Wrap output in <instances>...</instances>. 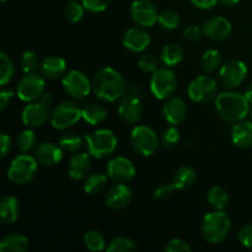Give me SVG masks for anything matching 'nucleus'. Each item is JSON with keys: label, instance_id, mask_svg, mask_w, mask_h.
Instances as JSON below:
<instances>
[{"label": "nucleus", "instance_id": "1", "mask_svg": "<svg viewBox=\"0 0 252 252\" xmlns=\"http://www.w3.org/2000/svg\"><path fill=\"white\" fill-rule=\"evenodd\" d=\"M93 90L100 100L113 102L126 95L128 86L123 76L116 69L106 66L94 76Z\"/></svg>", "mask_w": 252, "mask_h": 252}, {"label": "nucleus", "instance_id": "2", "mask_svg": "<svg viewBox=\"0 0 252 252\" xmlns=\"http://www.w3.org/2000/svg\"><path fill=\"white\" fill-rule=\"evenodd\" d=\"M250 105L245 95L226 91L219 94L216 97V110L224 121L236 123L245 120L250 113Z\"/></svg>", "mask_w": 252, "mask_h": 252}, {"label": "nucleus", "instance_id": "3", "mask_svg": "<svg viewBox=\"0 0 252 252\" xmlns=\"http://www.w3.org/2000/svg\"><path fill=\"white\" fill-rule=\"evenodd\" d=\"M231 221L228 214L223 211H214L206 214L201 224L203 238L211 244H219L228 236Z\"/></svg>", "mask_w": 252, "mask_h": 252}, {"label": "nucleus", "instance_id": "4", "mask_svg": "<svg viewBox=\"0 0 252 252\" xmlns=\"http://www.w3.org/2000/svg\"><path fill=\"white\" fill-rule=\"evenodd\" d=\"M89 154L96 159H105L117 149L118 140L110 129H98L93 134H85Z\"/></svg>", "mask_w": 252, "mask_h": 252}, {"label": "nucleus", "instance_id": "5", "mask_svg": "<svg viewBox=\"0 0 252 252\" xmlns=\"http://www.w3.org/2000/svg\"><path fill=\"white\" fill-rule=\"evenodd\" d=\"M38 161L34 157L21 154L11 161L7 170V179L15 185H26L36 177Z\"/></svg>", "mask_w": 252, "mask_h": 252}, {"label": "nucleus", "instance_id": "6", "mask_svg": "<svg viewBox=\"0 0 252 252\" xmlns=\"http://www.w3.org/2000/svg\"><path fill=\"white\" fill-rule=\"evenodd\" d=\"M80 118H83V108L74 101H63L51 113V125L56 129L64 130L73 127Z\"/></svg>", "mask_w": 252, "mask_h": 252}, {"label": "nucleus", "instance_id": "7", "mask_svg": "<svg viewBox=\"0 0 252 252\" xmlns=\"http://www.w3.org/2000/svg\"><path fill=\"white\" fill-rule=\"evenodd\" d=\"M130 144L143 157H152L159 149L158 134L147 126H137L130 133Z\"/></svg>", "mask_w": 252, "mask_h": 252}, {"label": "nucleus", "instance_id": "8", "mask_svg": "<svg viewBox=\"0 0 252 252\" xmlns=\"http://www.w3.org/2000/svg\"><path fill=\"white\" fill-rule=\"evenodd\" d=\"M177 89V78L169 68H159L153 73L150 79V90L159 100L172 97Z\"/></svg>", "mask_w": 252, "mask_h": 252}, {"label": "nucleus", "instance_id": "9", "mask_svg": "<svg viewBox=\"0 0 252 252\" xmlns=\"http://www.w3.org/2000/svg\"><path fill=\"white\" fill-rule=\"evenodd\" d=\"M46 81L43 75L36 73H26V75L20 79L16 88V95L25 102H33L39 100L44 94Z\"/></svg>", "mask_w": 252, "mask_h": 252}, {"label": "nucleus", "instance_id": "10", "mask_svg": "<svg viewBox=\"0 0 252 252\" xmlns=\"http://www.w3.org/2000/svg\"><path fill=\"white\" fill-rule=\"evenodd\" d=\"M218 83L209 75L197 76L189 86V96L193 102L207 103L217 97Z\"/></svg>", "mask_w": 252, "mask_h": 252}, {"label": "nucleus", "instance_id": "11", "mask_svg": "<svg viewBox=\"0 0 252 252\" xmlns=\"http://www.w3.org/2000/svg\"><path fill=\"white\" fill-rule=\"evenodd\" d=\"M63 88L74 98H85L93 90V83L90 79L80 70H70L63 76Z\"/></svg>", "mask_w": 252, "mask_h": 252}, {"label": "nucleus", "instance_id": "12", "mask_svg": "<svg viewBox=\"0 0 252 252\" xmlns=\"http://www.w3.org/2000/svg\"><path fill=\"white\" fill-rule=\"evenodd\" d=\"M248 76V66L241 61H230L221 65L219 70V80L228 89L240 86Z\"/></svg>", "mask_w": 252, "mask_h": 252}, {"label": "nucleus", "instance_id": "13", "mask_svg": "<svg viewBox=\"0 0 252 252\" xmlns=\"http://www.w3.org/2000/svg\"><path fill=\"white\" fill-rule=\"evenodd\" d=\"M130 16L142 27L154 26L159 20L157 6L150 0H135L130 6Z\"/></svg>", "mask_w": 252, "mask_h": 252}, {"label": "nucleus", "instance_id": "14", "mask_svg": "<svg viewBox=\"0 0 252 252\" xmlns=\"http://www.w3.org/2000/svg\"><path fill=\"white\" fill-rule=\"evenodd\" d=\"M107 176L117 184H126L135 176V166L128 158L117 157L108 161Z\"/></svg>", "mask_w": 252, "mask_h": 252}, {"label": "nucleus", "instance_id": "15", "mask_svg": "<svg viewBox=\"0 0 252 252\" xmlns=\"http://www.w3.org/2000/svg\"><path fill=\"white\" fill-rule=\"evenodd\" d=\"M118 115L125 122L137 123L142 118L143 105L138 94H128L121 97L118 103Z\"/></svg>", "mask_w": 252, "mask_h": 252}, {"label": "nucleus", "instance_id": "16", "mask_svg": "<svg viewBox=\"0 0 252 252\" xmlns=\"http://www.w3.org/2000/svg\"><path fill=\"white\" fill-rule=\"evenodd\" d=\"M48 118L49 105L41 100L30 102L22 111V122L30 128L41 127L48 121Z\"/></svg>", "mask_w": 252, "mask_h": 252}, {"label": "nucleus", "instance_id": "17", "mask_svg": "<svg viewBox=\"0 0 252 252\" xmlns=\"http://www.w3.org/2000/svg\"><path fill=\"white\" fill-rule=\"evenodd\" d=\"M132 198V189L125 184H117L108 189L105 197V202L108 208L113 209V211H121L129 206Z\"/></svg>", "mask_w": 252, "mask_h": 252}, {"label": "nucleus", "instance_id": "18", "mask_svg": "<svg viewBox=\"0 0 252 252\" xmlns=\"http://www.w3.org/2000/svg\"><path fill=\"white\" fill-rule=\"evenodd\" d=\"M63 152L61 145L52 142L41 143L34 149V158L38 164L43 166H56L63 159Z\"/></svg>", "mask_w": 252, "mask_h": 252}, {"label": "nucleus", "instance_id": "19", "mask_svg": "<svg viewBox=\"0 0 252 252\" xmlns=\"http://www.w3.org/2000/svg\"><path fill=\"white\" fill-rule=\"evenodd\" d=\"M122 43L130 52L139 53V52L145 51L150 46V43H152V37H150V34L144 29L132 27V29L127 30L125 32Z\"/></svg>", "mask_w": 252, "mask_h": 252}, {"label": "nucleus", "instance_id": "20", "mask_svg": "<svg viewBox=\"0 0 252 252\" xmlns=\"http://www.w3.org/2000/svg\"><path fill=\"white\" fill-rule=\"evenodd\" d=\"M203 34L213 41H223L231 33V24L223 16H213L203 24Z\"/></svg>", "mask_w": 252, "mask_h": 252}, {"label": "nucleus", "instance_id": "21", "mask_svg": "<svg viewBox=\"0 0 252 252\" xmlns=\"http://www.w3.org/2000/svg\"><path fill=\"white\" fill-rule=\"evenodd\" d=\"M162 115L165 120L172 126L180 125L186 118L187 106L180 97H170L162 107Z\"/></svg>", "mask_w": 252, "mask_h": 252}, {"label": "nucleus", "instance_id": "22", "mask_svg": "<svg viewBox=\"0 0 252 252\" xmlns=\"http://www.w3.org/2000/svg\"><path fill=\"white\" fill-rule=\"evenodd\" d=\"M231 140L234 144L243 149L252 147V121H240L234 123L231 128Z\"/></svg>", "mask_w": 252, "mask_h": 252}, {"label": "nucleus", "instance_id": "23", "mask_svg": "<svg viewBox=\"0 0 252 252\" xmlns=\"http://www.w3.org/2000/svg\"><path fill=\"white\" fill-rule=\"evenodd\" d=\"M91 155L86 153L74 154L69 160V176L73 180H81L86 176L91 167Z\"/></svg>", "mask_w": 252, "mask_h": 252}, {"label": "nucleus", "instance_id": "24", "mask_svg": "<svg viewBox=\"0 0 252 252\" xmlns=\"http://www.w3.org/2000/svg\"><path fill=\"white\" fill-rule=\"evenodd\" d=\"M66 63L62 57L49 56L41 64V73L44 78L59 79L65 75Z\"/></svg>", "mask_w": 252, "mask_h": 252}, {"label": "nucleus", "instance_id": "25", "mask_svg": "<svg viewBox=\"0 0 252 252\" xmlns=\"http://www.w3.org/2000/svg\"><path fill=\"white\" fill-rule=\"evenodd\" d=\"M20 204L16 197L5 196L0 202V220L5 225L14 224L19 219Z\"/></svg>", "mask_w": 252, "mask_h": 252}, {"label": "nucleus", "instance_id": "26", "mask_svg": "<svg viewBox=\"0 0 252 252\" xmlns=\"http://www.w3.org/2000/svg\"><path fill=\"white\" fill-rule=\"evenodd\" d=\"M30 249V240L22 234H10L0 241L1 252H25Z\"/></svg>", "mask_w": 252, "mask_h": 252}, {"label": "nucleus", "instance_id": "27", "mask_svg": "<svg viewBox=\"0 0 252 252\" xmlns=\"http://www.w3.org/2000/svg\"><path fill=\"white\" fill-rule=\"evenodd\" d=\"M197 181V174L191 166H181L176 170L174 177H172V184L177 191H184V189H191Z\"/></svg>", "mask_w": 252, "mask_h": 252}, {"label": "nucleus", "instance_id": "28", "mask_svg": "<svg viewBox=\"0 0 252 252\" xmlns=\"http://www.w3.org/2000/svg\"><path fill=\"white\" fill-rule=\"evenodd\" d=\"M185 56L184 48L176 43H170L162 48L161 54H160V61L167 68L177 65L182 62Z\"/></svg>", "mask_w": 252, "mask_h": 252}, {"label": "nucleus", "instance_id": "29", "mask_svg": "<svg viewBox=\"0 0 252 252\" xmlns=\"http://www.w3.org/2000/svg\"><path fill=\"white\" fill-rule=\"evenodd\" d=\"M107 117V111L98 103H89L83 108V118L89 125H100Z\"/></svg>", "mask_w": 252, "mask_h": 252}, {"label": "nucleus", "instance_id": "30", "mask_svg": "<svg viewBox=\"0 0 252 252\" xmlns=\"http://www.w3.org/2000/svg\"><path fill=\"white\" fill-rule=\"evenodd\" d=\"M207 201L217 211H224L229 203V194L223 187L214 186L207 193Z\"/></svg>", "mask_w": 252, "mask_h": 252}, {"label": "nucleus", "instance_id": "31", "mask_svg": "<svg viewBox=\"0 0 252 252\" xmlns=\"http://www.w3.org/2000/svg\"><path fill=\"white\" fill-rule=\"evenodd\" d=\"M107 185V176L102 174H91L84 182V191L88 194H98Z\"/></svg>", "mask_w": 252, "mask_h": 252}, {"label": "nucleus", "instance_id": "32", "mask_svg": "<svg viewBox=\"0 0 252 252\" xmlns=\"http://www.w3.org/2000/svg\"><path fill=\"white\" fill-rule=\"evenodd\" d=\"M84 245L93 252H100L106 249L105 236L97 230H90L84 235Z\"/></svg>", "mask_w": 252, "mask_h": 252}, {"label": "nucleus", "instance_id": "33", "mask_svg": "<svg viewBox=\"0 0 252 252\" xmlns=\"http://www.w3.org/2000/svg\"><path fill=\"white\" fill-rule=\"evenodd\" d=\"M15 73V66L11 58L5 52L0 53V85L5 86Z\"/></svg>", "mask_w": 252, "mask_h": 252}, {"label": "nucleus", "instance_id": "34", "mask_svg": "<svg viewBox=\"0 0 252 252\" xmlns=\"http://www.w3.org/2000/svg\"><path fill=\"white\" fill-rule=\"evenodd\" d=\"M221 57L217 49H208L202 57V68L206 73H213L220 66Z\"/></svg>", "mask_w": 252, "mask_h": 252}, {"label": "nucleus", "instance_id": "35", "mask_svg": "<svg viewBox=\"0 0 252 252\" xmlns=\"http://www.w3.org/2000/svg\"><path fill=\"white\" fill-rule=\"evenodd\" d=\"M59 145L64 152L76 153L83 148V138L75 133H68L59 139Z\"/></svg>", "mask_w": 252, "mask_h": 252}, {"label": "nucleus", "instance_id": "36", "mask_svg": "<svg viewBox=\"0 0 252 252\" xmlns=\"http://www.w3.org/2000/svg\"><path fill=\"white\" fill-rule=\"evenodd\" d=\"M37 145V135L32 129L22 130L17 138V148L21 152L29 153Z\"/></svg>", "mask_w": 252, "mask_h": 252}, {"label": "nucleus", "instance_id": "37", "mask_svg": "<svg viewBox=\"0 0 252 252\" xmlns=\"http://www.w3.org/2000/svg\"><path fill=\"white\" fill-rule=\"evenodd\" d=\"M137 250V245L134 241L130 239L125 238V236H118V238L113 239L107 246L108 252H130Z\"/></svg>", "mask_w": 252, "mask_h": 252}, {"label": "nucleus", "instance_id": "38", "mask_svg": "<svg viewBox=\"0 0 252 252\" xmlns=\"http://www.w3.org/2000/svg\"><path fill=\"white\" fill-rule=\"evenodd\" d=\"M159 24L166 30H175L180 26L181 17L174 10H164L159 14Z\"/></svg>", "mask_w": 252, "mask_h": 252}, {"label": "nucleus", "instance_id": "39", "mask_svg": "<svg viewBox=\"0 0 252 252\" xmlns=\"http://www.w3.org/2000/svg\"><path fill=\"white\" fill-rule=\"evenodd\" d=\"M84 11L85 7L83 4H79L75 0H71L64 10V15H65L66 20L70 22H79L84 16Z\"/></svg>", "mask_w": 252, "mask_h": 252}, {"label": "nucleus", "instance_id": "40", "mask_svg": "<svg viewBox=\"0 0 252 252\" xmlns=\"http://www.w3.org/2000/svg\"><path fill=\"white\" fill-rule=\"evenodd\" d=\"M138 66L144 73L153 74L155 70L159 69V61H158V58L154 54L145 53L143 56H140V58L138 59Z\"/></svg>", "mask_w": 252, "mask_h": 252}, {"label": "nucleus", "instance_id": "41", "mask_svg": "<svg viewBox=\"0 0 252 252\" xmlns=\"http://www.w3.org/2000/svg\"><path fill=\"white\" fill-rule=\"evenodd\" d=\"M21 66L25 73H34L38 68V57L33 51H26L21 57Z\"/></svg>", "mask_w": 252, "mask_h": 252}, {"label": "nucleus", "instance_id": "42", "mask_svg": "<svg viewBox=\"0 0 252 252\" xmlns=\"http://www.w3.org/2000/svg\"><path fill=\"white\" fill-rule=\"evenodd\" d=\"M180 130L176 127L171 126V127L166 128L161 134V143L165 148L175 147L177 143L180 142Z\"/></svg>", "mask_w": 252, "mask_h": 252}, {"label": "nucleus", "instance_id": "43", "mask_svg": "<svg viewBox=\"0 0 252 252\" xmlns=\"http://www.w3.org/2000/svg\"><path fill=\"white\" fill-rule=\"evenodd\" d=\"M83 5L88 11L97 14L105 11L110 5V0H83Z\"/></svg>", "mask_w": 252, "mask_h": 252}, {"label": "nucleus", "instance_id": "44", "mask_svg": "<svg viewBox=\"0 0 252 252\" xmlns=\"http://www.w3.org/2000/svg\"><path fill=\"white\" fill-rule=\"evenodd\" d=\"M166 252H191L192 248L182 239H172L165 246Z\"/></svg>", "mask_w": 252, "mask_h": 252}, {"label": "nucleus", "instance_id": "45", "mask_svg": "<svg viewBox=\"0 0 252 252\" xmlns=\"http://www.w3.org/2000/svg\"><path fill=\"white\" fill-rule=\"evenodd\" d=\"M175 191H176V189H175L174 184L161 185V186H159L158 189H154V192H153V198L162 201V199H166L169 198V197H171Z\"/></svg>", "mask_w": 252, "mask_h": 252}, {"label": "nucleus", "instance_id": "46", "mask_svg": "<svg viewBox=\"0 0 252 252\" xmlns=\"http://www.w3.org/2000/svg\"><path fill=\"white\" fill-rule=\"evenodd\" d=\"M239 241L241 245L245 246L248 249H252V225L251 224H246L243 228L239 230L238 234Z\"/></svg>", "mask_w": 252, "mask_h": 252}, {"label": "nucleus", "instance_id": "47", "mask_svg": "<svg viewBox=\"0 0 252 252\" xmlns=\"http://www.w3.org/2000/svg\"><path fill=\"white\" fill-rule=\"evenodd\" d=\"M202 34H203V30L199 29L198 26H194V25H191L184 31V37L189 42H198Z\"/></svg>", "mask_w": 252, "mask_h": 252}, {"label": "nucleus", "instance_id": "48", "mask_svg": "<svg viewBox=\"0 0 252 252\" xmlns=\"http://www.w3.org/2000/svg\"><path fill=\"white\" fill-rule=\"evenodd\" d=\"M12 96H14V93L12 90H1L0 91V110L4 112L6 110L7 106L10 105L12 100Z\"/></svg>", "mask_w": 252, "mask_h": 252}, {"label": "nucleus", "instance_id": "49", "mask_svg": "<svg viewBox=\"0 0 252 252\" xmlns=\"http://www.w3.org/2000/svg\"><path fill=\"white\" fill-rule=\"evenodd\" d=\"M194 6H197L198 9L202 10H209L212 7H214L217 5V2H219V0H189Z\"/></svg>", "mask_w": 252, "mask_h": 252}, {"label": "nucleus", "instance_id": "50", "mask_svg": "<svg viewBox=\"0 0 252 252\" xmlns=\"http://www.w3.org/2000/svg\"><path fill=\"white\" fill-rule=\"evenodd\" d=\"M11 149V138L6 133H1V158H5Z\"/></svg>", "mask_w": 252, "mask_h": 252}, {"label": "nucleus", "instance_id": "51", "mask_svg": "<svg viewBox=\"0 0 252 252\" xmlns=\"http://www.w3.org/2000/svg\"><path fill=\"white\" fill-rule=\"evenodd\" d=\"M39 100L43 101L44 103H47V105L51 106L52 103H53V96H52L51 94H48V93H44L43 95H42L41 97H39Z\"/></svg>", "mask_w": 252, "mask_h": 252}, {"label": "nucleus", "instance_id": "52", "mask_svg": "<svg viewBox=\"0 0 252 252\" xmlns=\"http://www.w3.org/2000/svg\"><path fill=\"white\" fill-rule=\"evenodd\" d=\"M219 2H221L224 6H235L240 2V0H219Z\"/></svg>", "mask_w": 252, "mask_h": 252}, {"label": "nucleus", "instance_id": "53", "mask_svg": "<svg viewBox=\"0 0 252 252\" xmlns=\"http://www.w3.org/2000/svg\"><path fill=\"white\" fill-rule=\"evenodd\" d=\"M245 96H246V98H248V100H249V102H250L251 105H252V83L248 86V89H246Z\"/></svg>", "mask_w": 252, "mask_h": 252}, {"label": "nucleus", "instance_id": "54", "mask_svg": "<svg viewBox=\"0 0 252 252\" xmlns=\"http://www.w3.org/2000/svg\"><path fill=\"white\" fill-rule=\"evenodd\" d=\"M250 116H251V121H252V108L250 110Z\"/></svg>", "mask_w": 252, "mask_h": 252}, {"label": "nucleus", "instance_id": "55", "mask_svg": "<svg viewBox=\"0 0 252 252\" xmlns=\"http://www.w3.org/2000/svg\"><path fill=\"white\" fill-rule=\"evenodd\" d=\"M1 1H2V2H5V1H6V0H1Z\"/></svg>", "mask_w": 252, "mask_h": 252}]
</instances>
